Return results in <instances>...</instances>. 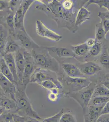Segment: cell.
Here are the masks:
<instances>
[{"instance_id":"obj_21","label":"cell","mask_w":109,"mask_h":122,"mask_svg":"<svg viewBox=\"0 0 109 122\" xmlns=\"http://www.w3.org/2000/svg\"><path fill=\"white\" fill-rule=\"evenodd\" d=\"M109 88L104 86L102 83H98L96 85L92 97H109Z\"/></svg>"},{"instance_id":"obj_12","label":"cell","mask_w":109,"mask_h":122,"mask_svg":"<svg viewBox=\"0 0 109 122\" xmlns=\"http://www.w3.org/2000/svg\"><path fill=\"white\" fill-rule=\"evenodd\" d=\"M62 68L68 76L71 78H85L78 67L72 64L66 63L62 64Z\"/></svg>"},{"instance_id":"obj_14","label":"cell","mask_w":109,"mask_h":122,"mask_svg":"<svg viewBox=\"0 0 109 122\" xmlns=\"http://www.w3.org/2000/svg\"><path fill=\"white\" fill-rule=\"evenodd\" d=\"M3 59L10 71H11V73L12 74L16 85L18 82V78L17 72L15 57L13 54V53L5 54Z\"/></svg>"},{"instance_id":"obj_47","label":"cell","mask_w":109,"mask_h":122,"mask_svg":"<svg viewBox=\"0 0 109 122\" xmlns=\"http://www.w3.org/2000/svg\"><path fill=\"white\" fill-rule=\"evenodd\" d=\"M10 122H14V121H13V119L11 121H10Z\"/></svg>"},{"instance_id":"obj_32","label":"cell","mask_w":109,"mask_h":122,"mask_svg":"<svg viewBox=\"0 0 109 122\" xmlns=\"http://www.w3.org/2000/svg\"><path fill=\"white\" fill-rule=\"evenodd\" d=\"M6 22L7 25L11 30V35H14L15 26L14 22V15L12 14H10L6 18Z\"/></svg>"},{"instance_id":"obj_20","label":"cell","mask_w":109,"mask_h":122,"mask_svg":"<svg viewBox=\"0 0 109 122\" xmlns=\"http://www.w3.org/2000/svg\"><path fill=\"white\" fill-rule=\"evenodd\" d=\"M72 51L75 56H83L86 55L89 50V48L86 42L75 46H71Z\"/></svg>"},{"instance_id":"obj_3","label":"cell","mask_w":109,"mask_h":122,"mask_svg":"<svg viewBox=\"0 0 109 122\" xmlns=\"http://www.w3.org/2000/svg\"><path fill=\"white\" fill-rule=\"evenodd\" d=\"M65 82L68 87L69 91L66 94L75 92L88 86L91 81L87 78H71L68 76L65 79Z\"/></svg>"},{"instance_id":"obj_9","label":"cell","mask_w":109,"mask_h":122,"mask_svg":"<svg viewBox=\"0 0 109 122\" xmlns=\"http://www.w3.org/2000/svg\"><path fill=\"white\" fill-rule=\"evenodd\" d=\"M14 57L18 78V82L17 84H22L25 67V59L23 53L19 51L17 52Z\"/></svg>"},{"instance_id":"obj_10","label":"cell","mask_w":109,"mask_h":122,"mask_svg":"<svg viewBox=\"0 0 109 122\" xmlns=\"http://www.w3.org/2000/svg\"><path fill=\"white\" fill-rule=\"evenodd\" d=\"M17 37L22 46L26 49H34L40 48V46L32 40L26 32L19 30L17 34Z\"/></svg>"},{"instance_id":"obj_43","label":"cell","mask_w":109,"mask_h":122,"mask_svg":"<svg viewBox=\"0 0 109 122\" xmlns=\"http://www.w3.org/2000/svg\"><path fill=\"white\" fill-rule=\"evenodd\" d=\"M40 121L35 118L25 117V122H40Z\"/></svg>"},{"instance_id":"obj_39","label":"cell","mask_w":109,"mask_h":122,"mask_svg":"<svg viewBox=\"0 0 109 122\" xmlns=\"http://www.w3.org/2000/svg\"><path fill=\"white\" fill-rule=\"evenodd\" d=\"M109 102L107 103L103 107L101 111V115H105V114H108L109 113Z\"/></svg>"},{"instance_id":"obj_42","label":"cell","mask_w":109,"mask_h":122,"mask_svg":"<svg viewBox=\"0 0 109 122\" xmlns=\"http://www.w3.org/2000/svg\"><path fill=\"white\" fill-rule=\"evenodd\" d=\"M8 7V3L4 0H0V11L5 10Z\"/></svg>"},{"instance_id":"obj_6","label":"cell","mask_w":109,"mask_h":122,"mask_svg":"<svg viewBox=\"0 0 109 122\" xmlns=\"http://www.w3.org/2000/svg\"><path fill=\"white\" fill-rule=\"evenodd\" d=\"M0 87L6 96L15 101L16 85L10 81L1 73H0Z\"/></svg>"},{"instance_id":"obj_22","label":"cell","mask_w":109,"mask_h":122,"mask_svg":"<svg viewBox=\"0 0 109 122\" xmlns=\"http://www.w3.org/2000/svg\"><path fill=\"white\" fill-rule=\"evenodd\" d=\"M44 89L51 92L55 89H62V86L60 82L57 83L51 80H47L42 82L40 85Z\"/></svg>"},{"instance_id":"obj_1","label":"cell","mask_w":109,"mask_h":122,"mask_svg":"<svg viewBox=\"0 0 109 122\" xmlns=\"http://www.w3.org/2000/svg\"><path fill=\"white\" fill-rule=\"evenodd\" d=\"M15 101L16 103V114L25 117L35 118L39 121L43 119L33 109L30 100L26 93V87L22 84L16 85Z\"/></svg>"},{"instance_id":"obj_35","label":"cell","mask_w":109,"mask_h":122,"mask_svg":"<svg viewBox=\"0 0 109 122\" xmlns=\"http://www.w3.org/2000/svg\"><path fill=\"white\" fill-rule=\"evenodd\" d=\"M62 5L65 10H71L73 7V2L71 0H64L63 2H62Z\"/></svg>"},{"instance_id":"obj_27","label":"cell","mask_w":109,"mask_h":122,"mask_svg":"<svg viewBox=\"0 0 109 122\" xmlns=\"http://www.w3.org/2000/svg\"><path fill=\"white\" fill-rule=\"evenodd\" d=\"M105 31L101 22L97 24L96 26L95 38L96 40H102L105 37Z\"/></svg>"},{"instance_id":"obj_31","label":"cell","mask_w":109,"mask_h":122,"mask_svg":"<svg viewBox=\"0 0 109 122\" xmlns=\"http://www.w3.org/2000/svg\"><path fill=\"white\" fill-rule=\"evenodd\" d=\"M104 50L100 57V61L103 66L108 68H109V55L106 48H105Z\"/></svg>"},{"instance_id":"obj_4","label":"cell","mask_w":109,"mask_h":122,"mask_svg":"<svg viewBox=\"0 0 109 122\" xmlns=\"http://www.w3.org/2000/svg\"><path fill=\"white\" fill-rule=\"evenodd\" d=\"M36 29L37 34L42 37L55 42H59L62 39V36L48 28L40 20L36 21Z\"/></svg>"},{"instance_id":"obj_18","label":"cell","mask_w":109,"mask_h":122,"mask_svg":"<svg viewBox=\"0 0 109 122\" xmlns=\"http://www.w3.org/2000/svg\"><path fill=\"white\" fill-rule=\"evenodd\" d=\"M25 16L24 15L21 5L17 10L14 15V22L15 29H18L20 30L26 32L24 26V18Z\"/></svg>"},{"instance_id":"obj_41","label":"cell","mask_w":109,"mask_h":122,"mask_svg":"<svg viewBox=\"0 0 109 122\" xmlns=\"http://www.w3.org/2000/svg\"><path fill=\"white\" fill-rule=\"evenodd\" d=\"M97 42V41L95 39L90 38H89L88 40H87L86 42V43L87 46H88V47H92L95 45V44Z\"/></svg>"},{"instance_id":"obj_44","label":"cell","mask_w":109,"mask_h":122,"mask_svg":"<svg viewBox=\"0 0 109 122\" xmlns=\"http://www.w3.org/2000/svg\"><path fill=\"white\" fill-rule=\"evenodd\" d=\"M5 112H6L5 111L4 109L0 105V116L3 115Z\"/></svg>"},{"instance_id":"obj_30","label":"cell","mask_w":109,"mask_h":122,"mask_svg":"<svg viewBox=\"0 0 109 122\" xmlns=\"http://www.w3.org/2000/svg\"><path fill=\"white\" fill-rule=\"evenodd\" d=\"M102 49V47L101 44L97 42L95 45L92 47L90 50H89V54L91 56H97L101 53Z\"/></svg>"},{"instance_id":"obj_15","label":"cell","mask_w":109,"mask_h":122,"mask_svg":"<svg viewBox=\"0 0 109 122\" xmlns=\"http://www.w3.org/2000/svg\"><path fill=\"white\" fill-rule=\"evenodd\" d=\"M0 105L4 109L6 112L11 114L16 113L17 105L16 101L7 96L5 95L1 97Z\"/></svg>"},{"instance_id":"obj_34","label":"cell","mask_w":109,"mask_h":122,"mask_svg":"<svg viewBox=\"0 0 109 122\" xmlns=\"http://www.w3.org/2000/svg\"><path fill=\"white\" fill-rule=\"evenodd\" d=\"M33 2V0H25L23 4H21L22 7L23 14L25 16L26 15L28 10H29Z\"/></svg>"},{"instance_id":"obj_40","label":"cell","mask_w":109,"mask_h":122,"mask_svg":"<svg viewBox=\"0 0 109 122\" xmlns=\"http://www.w3.org/2000/svg\"><path fill=\"white\" fill-rule=\"evenodd\" d=\"M18 0H10L8 3V7H10V10L13 11L18 4Z\"/></svg>"},{"instance_id":"obj_23","label":"cell","mask_w":109,"mask_h":122,"mask_svg":"<svg viewBox=\"0 0 109 122\" xmlns=\"http://www.w3.org/2000/svg\"><path fill=\"white\" fill-rule=\"evenodd\" d=\"M98 16L101 19V23L104 28L105 34L106 35L109 30V11H99L98 12Z\"/></svg>"},{"instance_id":"obj_5","label":"cell","mask_w":109,"mask_h":122,"mask_svg":"<svg viewBox=\"0 0 109 122\" xmlns=\"http://www.w3.org/2000/svg\"><path fill=\"white\" fill-rule=\"evenodd\" d=\"M32 57L37 65L44 67L50 69L54 70L57 68V62L48 55L42 53H37L33 49L32 51Z\"/></svg>"},{"instance_id":"obj_45","label":"cell","mask_w":109,"mask_h":122,"mask_svg":"<svg viewBox=\"0 0 109 122\" xmlns=\"http://www.w3.org/2000/svg\"><path fill=\"white\" fill-rule=\"evenodd\" d=\"M5 94L4 93V92H3V91H2V90L1 89V88H0V97H2L5 96Z\"/></svg>"},{"instance_id":"obj_25","label":"cell","mask_w":109,"mask_h":122,"mask_svg":"<svg viewBox=\"0 0 109 122\" xmlns=\"http://www.w3.org/2000/svg\"><path fill=\"white\" fill-rule=\"evenodd\" d=\"M7 43L5 32L3 27L0 26V53L3 56H4L5 49Z\"/></svg>"},{"instance_id":"obj_29","label":"cell","mask_w":109,"mask_h":122,"mask_svg":"<svg viewBox=\"0 0 109 122\" xmlns=\"http://www.w3.org/2000/svg\"><path fill=\"white\" fill-rule=\"evenodd\" d=\"M19 48L18 45L13 41L7 43L5 49V54L13 53L16 51Z\"/></svg>"},{"instance_id":"obj_48","label":"cell","mask_w":109,"mask_h":122,"mask_svg":"<svg viewBox=\"0 0 109 122\" xmlns=\"http://www.w3.org/2000/svg\"><path fill=\"white\" fill-rule=\"evenodd\" d=\"M0 99H1V97H0Z\"/></svg>"},{"instance_id":"obj_46","label":"cell","mask_w":109,"mask_h":122,"mask_svg":"<svg viewBox=\"0 0 109 122\" xmlns=\"http://www.w3.org/2000/svg\"><path fill=\"white\" fill-rule=\"evenodd\" d=\"M84 122H90L86 116H84Z\"/></svg>"},{"instance_id":"obj_36","label":"cell","mask_w":109,"mask_h":122,"mask_svg":"<svg viewBox=\"0 0 109 122\" xmlns=\"http://www.w3.org/2000/svg\"><path fill=\"white\" fill-rule=\"evenodd\" d=\"M14 122H25V117L16 113L12 114Z\"/></svg>"},{"instance_id":"obj_13","label":"cell","mask_w":109,"mask_h":122,"mask_svg":"<svg viewBox=\"0 0 109 122\" xmlns=\"http://www.w3.org/2000/svg\"><path fill=\"white\" fill-rule=\"evenodd\" d=\"M49 53H54V55L59 57H74L75 54L72 50L65 47H50L46 48Z\"/></svg>"},{"instance_id":"obj_2","label":"cell","mask_w":109,"mask_h":122,"mask_svg":"<svg viewBox=\"0 0 109 122\" xmlns=\"http://www.w3.org/2000/svg\"><path fill=\"white\" fill-rule=\"evenodd\" d=\"M96 84L91 81L88 86L75 92L67 95L79 105L83 110V114L86 113L90 101L93 97Z\"/></svg>"},{"instance_id":"obj_8","label":"cell","mask_w":109,"mask_h":122,"mask_svg":"<svg viewBox=\"0 0 109 122\" xmlns=\"http://www.w3.org/2000/svg\"><path fill=\"white\" fill-rule=\"evenodd\" d=\"M48 73L46 70H34L30 78L29 82L37 83L40 85L42 82L47 80H51L57 83L60 82L57 79L52 77L51 75H49Z\"/></svg>"},{"instance_id":"obj_24","label":"cell","mask_w":109,"mask_h":122,"mask_svg":"<svg viewBox=\"0 0 109 122\" xmlns=\"http://www.w3.org/2000/svg\"><path fill=\"white\" fill-rule=\"evenodd\" d=\"M108 102H109V97H95L92 98L89 103L88 106H104Z\"/></svg>"},{"instance_id":"obj_16","label":"cell","mask_w":109,"mask_h":122,"mask_svg":"<svg viewBox=\"0 0 109 122\" xmlns=\"http://www.w3.org/2000/svg\"><path fill=\"white\" fill-rule=\"evenodd\" d=\"M104 106H88L86 112L83 115L87 117L90 122H95L100 116L101 111Z\"/></svg>"},{"instance_id":"obj_17","label":"cell","mask_w":109,"mask_h":122,"mask_svg":"<svg viewBox=\"0 0 109 122\" xmlns=\"http://www.w3.org/2000/svg\"><path fill=\"white\" fill-rule=\"evenodd\" d=\"M91 12L85 7H82L79 9L75 20V27L81 25L83 22L90 20Z\"/></svg>"},{"instance_id":"obj_38","label":"cell","mask_w":109,"mask_h":122,"mask_svg":"<svg viewBox=\"0 0 109 122\" xmlns=\"http://www.w3.org/2000/svg\"><path fill=\"white\" fill-rule=\"evenodd\" d=\"M109 114L101 115L95 122H109Z\"/></svg>"},{"instance_id":"obj_19","label":"cell","mask_w":109,"mask_h":122,"mask_svg":"<svg viewBox=\"0 0 109 122\" xmlns=\"http://www.w3.org/2000/svg\"><path fill=\"white\" fill-rule=\"evenodd\" d=\"M0 70L1 72L0 73L4 76H5L6 78L9 79L11 82H12L13 83L16 85L12 74L11 73V71H10L8 67L7 66V64H6L4 59H2L0 61Z\"/></svg>"},{"instance_id":"obj_26","label":"cell","mask_w":109,"mask_h":122,"mask_svg":"<svg viewBox=\"0 0 109 122\" xmlns=\"http://www.w3.org/2000/svg\"><path fill=\"white\" fill-rule=\"evenodd\" d=\"M65 110L61 115L59 122H77L75 116L70 112V110H67L66 112Z\"/></svg>"},{"instance_id":"obj_33","label":"cell","mask_w":109,"mask_h":122,"mask_svg":"<svg viewBox=\"0 0 109 122\" xmlns=\"http://www.w3.org/2000/svg\"><path fill=\"white\" fill-rule=\"evenodd\" d=\"M92 4L97 5L101 8L105 7L109 11V0H89L87 2L86 6H88Z\"/></svg>"},{"instance_id":"obj_11","label":"cell","mask_w":109,"mask_h":122,"mask_svg":"<svg viewBox=\"0 0 109 122\" xmlns=\"http://www.w3.org/2000/svg\"><path fill=\"white\" fill-rule=\"evenodd\" d=\"M79 69L85 76L94 75L102 69L98 64L93 62H88L83 64Z\"/></svg>"},{"instance_id":"obj_37","label":"cell","mask_w":109,"mask_h":122,"mask_svg":"<svg viewBox=\"0 0 109 122\" xmlns=\"http://www.w3.org/2000/svg\"><path fill=\"white\" fill-rule=\"evenodd\" d=\"M59 96L57 94L49 92L47 96V98L49 101L52 103H56L58 101Z\"/></svg>"},{"instance_id":"obj_7","label":"cell","mask_w":109,"mask_h":122,"mask_svg":"<svg viewBox=\"0 0 109 122\" xmlns=\"http://www.w3.org/2000/svg\"><path fill=\"white\" fill-rule=\"evenodd\" d=\"M23 54L25 59V64L22 84L26 87L28 83L29 82L30 78L34 72V69L33 63L32 62L33 59L32 55L26 51L24 52Z\"/></svg>"},{"instance_id":"obj_28","label":"cell","mask_w":109,"mask_h":122,"mask_svg":"<svg viewBox=\"0 0 109 122\" xmlns=\"http://www.w3.org/2000/svg\"><path fill=\"white\" fill-rule=\"evenodd\" d=\"M65 110L64 108H62L57 114H55L51 117L43 118V119L40 121V122H59L61 115H62Z\"/></svg>"}]
</instances>
